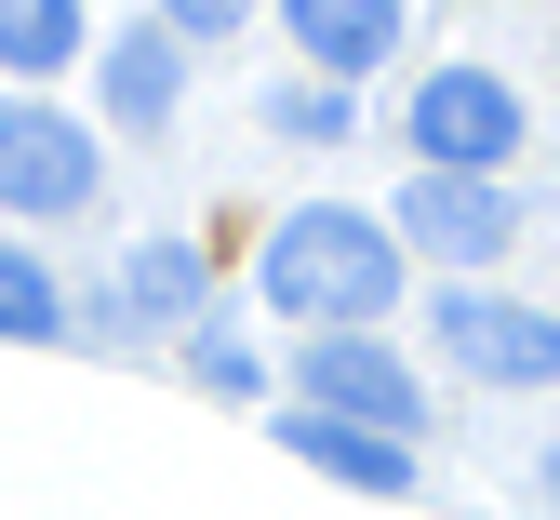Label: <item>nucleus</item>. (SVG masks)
I'll use <instances>...</instances> for the list:
<instances>
[{
    "label": "nucleus",
    "mask_w": 560,
    "mask_h": 520,
    "mask_svg": "<svg viewBox=\"0 0 560 520\" xmlns=\"http://www.w3.org/2000/svg\"><path fill=\"white\" fill-rule=\"evenodd\" d=\"M0 334H14V347H54V334H67L54 267H40V254H14V241H0Z\"/></svg>",
    "instance_id": "11"
},
{
    "label": "nucleus",
    "mask_w": 560,
    "mask_h": 520,
    "mask_svg": "<svg viewBox=\"0 0 560 520\" xmlns=\"http://www.w3.org/2000/svg\"><path fill=\"white\" fill-rule=\"evenodd\" d=\"M441 347L467 360L480 388H560V321H534V308H508V293H441Z\"/></svg>",
    "instance_id": "5"
},
{
    "label": "nucleus",
    "mask_w": 560,
    "mask_h": 520,
    "mask_svg": "<svg viewBox=\"0 0 560 520\" xmlns=\"http://www.w3.org/2000/svg\"><path fill=\"white\" fill-rule=\"evenodd\" d=\"M547 494H560V454H547Z\"/></svg>",
    "instance_id": "15"
},
{
    "label": "nucleus",
    "mask_w": 560,
    "mask_h": 520,
    "mask_svg": "<svg viewBox=\"0 0 560 520\" xmlns=\"http://www.w3.org/2000/svg\"><path fill=\"white\" fill-rule=\"evenodd\" d=\"M400 134H413V174H494L508 187V161H521V94L494 81V67H428L413 107H400Z\"/></svg>",
    "instance_id": "2"
},
{
    "label": "nucleus",
    "mask_w": 560,
    "mask_h": 520,
    "mask_svg": "<svg viewBox=\"0 0 560 520\" xmlns=\"http://www.w3.org/2000/svg\"><path fill=\"white\" fill-rule=\"evenodd\" d=\"M307 467H334V481H361V494H413V440H374V427H334V414H294L280 427Z\"/></svg>",
    "instance_id": "8"
},
{
    "label": "nucleus",
    "mask_w": 560,
    "mask_h": 520,
    "mask_svg": "<svg viewBox=\"0 0 560 520\" xmlns=\"http://www.w3.org/2000/svg\"><path fill=\"white\" fill-rule=\"evenodd\" d=\"M294 54L307 67H374V54H400V0H294Z\"/></svg>",
    "instance_id": "7"
},
{
    "label": "nucleus",
    "mask_w": 560,
    "mask_h": 520,
    "mask_svg": "<svg viewBox=\"0 0 560 520\" xmlns=\"http://www.w3.org/2000/svg\"><path fill=\"white\" fill-rule=\"evenodd\" d=\"M294 388H307V414L374 427V440H413V427H428V388H413V360H400V347H374V334H307Z\"/></svg>",
    "instance_id": "4"
},
{
    "label": "nucleus",
    "mask_w": 560,
    "mask_h": 520,
    "mask_svg": "<svg viewBox=\"0 0 560 520\" xmlns=\"http://www.w3.org/2000/svg\"><path fill=\"white\" fill-rule=\"evenodd\" d=\"M508 187L494 174H413L400 187V254H441V267H494L508 254Z\"/></svg>",
    "instance_id": "6"
},
{
    "label": "nucleus",
    "mask_w": 560,
    "mask_h": 520,
    "mask_svg": "<svg viewBox=\"0 0 560 520\" xmlns=\"http://www.w3.org/2000/svg\"><path fill=\"white\" fill-rule=\"evenodd\" d=\"M161 27H174V54H187V41H228V27H241V0H174Z\"/></svg>",
    "instance_id": "14"
},
{
    "label": "nucleus",
    "mask_w": 560,
    "mask_h": 520,
    "mask_svg": "<svg viewBox=\"0 0 560 520\" xmlns=\"http://www.w3.org/2000/svg\"><path fill=\"white\" fill-rule=\"evenodd\" d=\"M120 308H133V321H187V308H200V254H187V241H148V254L120 267Z\"/></svg>",
    "instance_id": "12"
},
{
    "label": "nucleus",
    "mask_w": 560,
    "mask_h": 520,
    "mask_svg": "<svg viewBox=\"0 0 560 520\" xmlns=\"http://www.w3.org/2000/svg\"><path fill=\"white\" fill-rule=\"evenodd\" d=\"M107 107H120V134L174 120V27H120L107 41Z\"/></svg>",
    "instance_id": "9"
},
{
    "label": "nucleus",
    "mask_w": 560,
    "mask_h": 520,
    "mask_svg": "<svg viewBox=\"0 0 560 520\" xmlns=\"http://www.w3.org/2000/svg\"><path fill=\"white\" fill-rule=\"evenodd\" d=\"M67 54H81V14H67V0H0V67H14V81H40Z\"/></svg>",
    "instance_id": "10"
},
{
    "label": "nucleus",
    "mask_w": 560,
    "mask_h": 520,
    "mask_svg": "<svg viewBox=\"0 0 560 520\" xmlns=\"http://www.w3.org/2000/svg\"><path fill=\"white\" fill-rule=\"evenodd\" d=\"M280 134H307V147H347V134H361V107H347V81H320V94H280Z\"/></svg>",
    "instance_id": "13"
},
{
    "label": "nucleus",
    "mask_w": 560,
    "mask_h": 520,
    "mask_svg": "<svg viewBox=\"0 0 560 520\" xmlns=\"http://www.w3.org/2000/svg\"><path fill=\"white\" fill-rule=\"evenodd\" d=\"M387 293H400V228H374L361 200H307L267 228V308L280 321L361 334V321H387Z\"/></svg>",
    "instance_id": "1"
},
{
    "label": "nucleus",
    "mask_w": 560,
    "mask_h": 520,
    "mask_svg": "<svg viewBox=\"0 0 560 520\" xmlns=\"http://www.w3.org/2000/svg\"><path fill=\"white\" fill-rule=\"evenodd\" d=\"M94 187H107V147L67 107H40V94L0 107V213H94Z\"/></svg>",
    "instance_id": "3"
}]
</instances>
